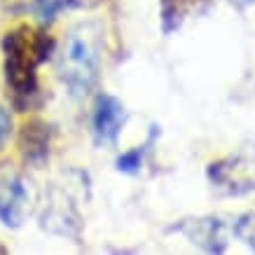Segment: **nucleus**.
I'll return each mask as SVG.
<instances>
[{
    "label": "nucleus",
    "instance_id": "7",
    "mask_svg": "<svg viewBox=\"0 0 255 255\" xmlns=\"http://www.w3.org/2000/svg\"><path fill=\"white\" fill-rule=\"evenodd\" d=\"M176 230L185 232L194 244H199L209 253H223L225 244H227L223 234V223L218 218H199V220H190V223L185 220Z\"/></svg>",
    "mask_w": 255,
    "mask_h": 255
},
{
    "label": "nucleus",
    "instance_id": "6",
    "mask_svg": "<svg viewBox=\"0 0 255 255\" xmlns=\"http://www.w3.org/2000/svg\"><path fill=\"white\" fill-rule=\"evenodd\" d=\"M49 143H52V129L42 120H31L23 124L21 131V155L33 166H42L49 157Z\"/></svg>",
    "mask_w": 255,
    "mask_h": 255
},
{
    "label": "nucleus",
    "instance_id": "4",
    "mask_svg": "<svg viewBox=\"0 0 255 255\" xmlns=\"http://www.w3.org/2000/svg\"><path fill=\"white\" fill-rule=\"evenodd\" d=\"M42 227L54 234H61V237H73V239L80 237L82 223H80L78 211H75L73 204H68V197L59 192V190H52L49 204H45Z\"/></svg>",
    "mask_w": 255,
    "mask_h": 255
},
{
    "label": "nucleus",
    "instance_id": "3",
    "mask_svg": "<svg viewBox=\"0 0 255 255\" xmlns=\"http://www.w3.org/2000/svg\"><path fill=\"white\" fill-rule=\"evenodd\" d=\"M127 124V108L124 103L110 94H101L94 103V138L99 145H117V138Z\"/></svg>",
    "mask_w": 255,
    "mask_h": 255
},
{
    "label": "nucleus",
    "instance_id": "2",
    "mask_svg": "<svg viewBox=\"0 0 255 255\" xmlns=\"http://www.w3.org/2000/svg\"><path fill=\"white\" fill-rule=\"evenodd\" d=\"M56 73L73 96L94 89L101 73V33L94 23H80L68 31L56 52Z\"/></svg>",
    "mask_w": 255,
    "mask_h": 255
},
{
    "label": "nucleus",
    "instance_id": "8",
    "mask_svg": "<svg viewBox=\"0 0 255 255\" xmlns=\"http://www.w3.org/2000/svg\"><path fill=\"white\" fill-rule=\"evenodd\" d=\"M201 2L206 0H159V21H162L164 35L176 33L187 21V16L194 9H199Z\"/></svg>",
    "mask_w": 255,
    "mask_h": 255
},
{
    "label": "nucleus",
    "instance_id": "11",
    "mask_svg": "<svg viewBox=\"0 0 255 255\" xmlns=\"http://www.w3.org/2000/svg\"><path fill=\"white\" fill-rule=\"evenodd\" d=\"M234 232L239 239H244L248 246L255 248V213H248V216L239 218V223L234 225Z\"/></svg>",
    "mask_w": 255,
    "mask_h": 255
},
{
    "label": "nucleus",
    "instance_id": "13",
    "mask_svg": "<svg viewBox=\"0 0 255 255\" xmlns=\"http://www.w3.org/2000/svg\"><path fill=\"white\" fill-rule=\"evenodd\" d=\"M0 253H5V248H2V246H0Z\"/></svg>",
    "mask_w": 255,
    "mask_h": 255
},
{
    "label": "nucleus",
    "instance_id": "5",
    "mask_svg": "<svg viewBox=\"0 0 255 255\" xmlns=\"http://www.w3.org/2000/svg\"><path fill=\"white\" fill-rule=\"evenodd\" d=\"M28 206V192L23 187V180L16 173H2L0 176V220L7 227H19L26 216Z\"/></svg>",
    "mask_w": 255,
    "mask_h": 255
},
{
    "label": "nucleus",
    "instance_id": "9",
    "mask_svg": "<svg viewBox=\"0 0 255 255\" xmlns=\"http://www.w3.org/2000/svg\"><path fill=\"white\" fill-rule=\"evenodd\" d=\"M87 0H35V14L42 21H52L56 19V14H61L63 9H75V7H85Z\"/></svg>",
    "mask_w": 255,
    "mask_h": 255
},
{
    "label": "nucleus",
    "instance_id": "12",
    "mask_svg": "<svg viewBox=\"0 0 255 255\" xmlns=\"http://www.w3.org/2000/svg\"><path fill=\"white\" fill-rule=\"evenodd\" d=\"M9 131H12V117H9L7 110L0 106V145L7 140Z\"/></svg>",
    "mask_w": 255,
    "mask_h": 255
},
{
    "label": "nucleus",
    "instance_id": "1",
    "mask_svg": "<svg viewBox=\"0 0 255 255\" xmlns=\"http://www.w3.org/2000/svg\"><path fill=\"white\" fill-rule=\"evenodd\" d=\"M54 49V40L45 28H35L21 23L2 38L5 52V80L14 94L16 106H26L38 94V68L49 59Z\"/></svg>",
    "mask_w": 255,
    "mask_h": 255
},
{
    "label": "nucleus",
    "instance_id": "10",
    "mask_svg": "<svg viewBox=\"0 0 255 255\" xmlns=\"http://www.w3.org/2000/svg\"><path fill=\"white\" fill-rule=\"evenodd\" d=\"M143 155H145V145H138L124 152L120 159H117V171L122 173H138L140 171V164H143Z\"/></svg>",
    "mask_w": 255,
    "mask_h": 255
}]
</instances>
